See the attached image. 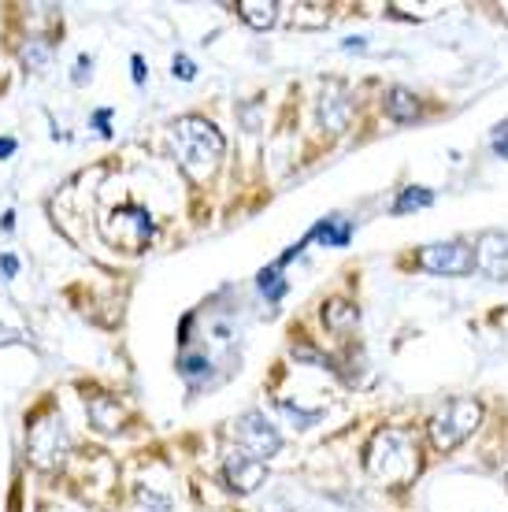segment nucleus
I'll list each match as a JSON object with an SVG mask.
<instances>
[{
  "mask_svg": "<svg viewBox=\"0 0 508 512\" xmlns=\"http://www.w3.org/2000/svg\"><path fill=\"white\" fill-rule=\"evenodd\" d=\"M479 423H483V405H479L475 397H453L445 409L434 412L427 431H431L434 449L449 453V449H457L460 442H468Z\"/></svg>",
  "mask_w": 508,
  "mask_h": 512,
  "instance_id": "nucleus-3",
  "label": "nucleus"
},
{
  "mask_svg": "<svg viewBox=\"0 0 508 512\" xmlns=\"http://www.w3.org/2000/svg\"><path fill=\"white\" fill-rule=\"evenodd\" d=\"M30 461L38 464V468H56V464L64 461L67 453V427L64 420L56 416V412H41L38 420L30 423Z\"/></svg>",
  "mask_w": 508,
  "mask_h": 512,
  "instance_id": "nucleus-4",
  "label": "nucleus"
},
{
  "mask_svg": "<svg viewBox=\"0 0 508 512\" xmlns=\"http://www.w3.org/2000/svg\"><path fill=\"white\" fill-rule=\"evenodd\" d=\"M349 223L345 219H323L316 231L308 234V238H319V242H327V245H345L349 242Z\"/></svg>",
  "mask_w": 508,
  "mask_h": 512,
  "instance_id": "nucleus-14",
  "label": "nucleus"
},
{
  "mask_svg": "<svg viewBox=\"0 0 508 512\" xmlns=\"http://www.w3.org/2000/svg\"><path fill=\"white\" fill-rule=\"evenodd\" d=\"M420 268L434 271V275H468L475 271V249L464 242H434L420 249Z\"/></svg>",
  "mask_w": 508,
  "mask_h": 512,
  "instance_id": "nucleus-6",
  "label": "nucleus"
},
{
  "mask_svg": "<svg viewBox=\"0 0 508 512\" xmlns=\"http://www.w3.org/2000/svg\"><path fill=\"white\" fill-rule=\"evenodd\" d=\"M279 12H282L279 0H242V4H238V15H242L249 26H256V30H267V26H275Z\"/></svg>",
  "mask_w": 508,
  "mask_h": 512,
  "instance_id": "nucleus-10",
  "label": "nucleus"
},
{
  "mask_svg": "<svg viewBox=\"0 0 508 512\" xmlns=\"http://www.w3.org/2000/svg\"><path fill=\"white\" fill-rule=\"evenodd\" d=\"M45 60H49V45H45L41 38H34L23 49V64L30 67V71H38V67H45Z\"/></svg>",
  "mask_w": 508,
  "mask_h": 512,
  "instance_id": "nucleus-17",
  "label": "nucleus"
},
{
  "mask_svg": "<svg viewBox=\"0 0 508 512\" xmlns=\"http://www.w3.org/2000/svg\"><path fill=\"white\" fill-rule=\"evenodd\" d=\"M323 320H327L331 331H345V327H353V323L360 320V312H356V305H349V301H331V305L323 308Z\"/></svg>",
  "mask_w": 508,
  "mask_h": 512,
  "instance_id": "nucleus-12",
  "label": "nucleus"
},
{
  "mask_svg": "<svg viewBox=\"0 0 508 512\" xmlns=\"http://www.w3.org/2000/svg\"><path fill=\"white\" fill-rule=\"evenodd\" d=\"M420 461H416V453L408 446V438L401 431H379V435L371 438L368 446V472L382 483H390V487H405L408 479L416 475Z\"/></svg>",
  "mask_w": 508,
  "mask_h": 512,
  "instance_id": "nucleus-2",
  "label": "nucleus"
},
{
  "mask_svg": "<svg viewBox=\"0 0 508 512\" xmlns=\"http://www.w3.org/2000/svg\"><path fill=\"white\" fill-rule=\"evenodd\" d=\"M431 201H434L431 190H423V186H408V190L394 201V212L397 216H405V212H412V208H427Z\"/></svg>",
  "mask_w": 508,
  "mask_h": 512,
  "instance_id": "nucleus-15",
  "label": "nucleus"
},
{
  "mask_svg": "<svg viewBox=\"0 0 508 512\" xmlns=\"http://www.w3.org/2000/svg\"><path fill=\"white\" fill-rule=\"evenodd\" d=\"M175 78H182V82L197 78V67H193V60H186V56H175Z\"/></svg>",
  "mask_w": 508,
  "mask_h": 512,
  "instance_id": "nucleus-19",
  "label": "nucleus"
},
{
  "mask_svg": "<svg viewBox=\"0 0 508 512\" xmlns=\"http://www.w3.org/2000/svg\"><path fill=\"white\" fill-rule=\"evenodd\" d=\"M260 290H264L271 301H279L282 294H286V282H279V271H260Z\"/></svg>",
  "mask_w": 508,
  "mask_h": 512,
  "instance_id": "nucleus-18",
  "label": "nucleus"
},
{
  "mask_svg": "<svg viewBox=\"0 0 508 512\" xmlns=\"http://www.w3.org/2000/svg\"><path fill=\"white\" fill-rule=\"evenodd\" d=\"M223 472H227V483L238 490V494H253V490L264 483L267 464L256 461V457H249V453H230Z\"/></svg>",
  "mask_w": 508,
  "mask_h": 512,
  "instance_id": "nucleus-7",
  "label": "nucleus"
},
{
  "mask_svg": "<svg viewBox=\"0 0 508 512\" xmlns=\"http://www.w3.org/2000/svg\"><path fill=\"white\" fill-rule=\"evenodd\" d=\"M171 145H175L178 167L190 175L193 182H208L219 171L223 149L227 141L216 130V123H208L204 116H182L171 127Z\"/></svg>",
  "mask_w": 508,
  "mask_h": 512,
  "instance_id": "nucleus-1",
  "label": "nucleus"
},
{
  "mask_svg": "<svg viewBox=\"0 0 508 512\" xmlns=\"http://www.w3.org/2000/svg\"><path fill=\"white\" fill-rule=\"evenodd\" d=\"M475 268L494 279H508V234H486L475 253Z\"/></svg>",
  "mask_w": 508,
  "mask_h": 512,
  "instance_id": "nucleus-8",
  "label": "nucleus"
},
{
  "mask_svg": "<svg viewBox=\"0 0 508 512\" xmlns=\"http://www.w3.org/2000/svg\"><path fill=\"white\" fill-rule=\"evenodd\" d=\"M319 119H323V127L327 130H342L345 119H349V104L342 97H323L319 104Z\"/></svg>",
  "mask_w": 508,
  "mask_h": 512,
  "instance_id": "nucleus-13",
  "label": "nucleus"
},
{
  "mask_svg": "<svg viewBox=\"0 0 508 512\" xmlns=\"http://www.w3.org/2000/svg\"><path fill=\"white\" fill-rule=\"evenodd\" d=\"M134 82H145V60L134 56Z\"/></svg>",
  "mask_w": 508,
  "mask_h": 512,
  "instance_id": "nucleus-23",
  "label": "nucleus"
},
{
  "mask_svg": "<svg viewBox=\"0 0 508 512\" xmlns=\"http://www.w3.org/2000/svg\"><path fill=\"white\" fill-rule=\"evenodd\" d=\"M386 116L397 119V123H412V119H420V97H416V93H408L405 86H394V90L386 93Z\"/></svg>",
  "mask_w": 508,
  "mask_h": 512,
  "instance_id": "nucleus-9",
  "label": "nucleus"
},
{
  "mask_svg": "<svg viewBox=\"0 0 508 512\" xmlns=\"http://www.w3.org/2000/svg\"><path fill=\"white\" fill-rule=\"evenodd\" d=\"M89 67H93V64H89L86 56H82V60H78V71H75V82H86V71H89Z\"/></svg>",
  "mask_w": 508,
  "mask_h": 512,
  "instance_id": "nucleus-22",
  "label": "nucleus"
},
{
  "mask_svg": "<svg viewBox=\"0 0 508 512\" xmlns=\"http://www.w3.org/2000/svg\"><path fill=\"white\" fill-rule=\"evenodd\" d=\"M108 119H112V112L101 108V112H97V127H101V134H108Z\"/></svg>",
  "mask_w": 508,
  "mask_h": 512,
  "instance_id": "nucleus-24",
  "label": "nucleus"
},
{
  "mask_svg": "<svg viewBox=\"0 0 508 512\" xmlns=\"http://www.w3.org/2000/svg\"><path fill=\"white\" fill-rule=\"evenodd\" d=\"M89 420L97 423L101 431H119L123 412H119V405H115L112 397H93V401H89Z\"/></svg>",
  "mask_w": 508,
  "mask_h": 512,
  "instance_id": "nucleus-11",
  "label": "nucleus"
},
{
  "mask_svg": "<svg viewBox=\"0 0 508 512\" xmlns=\"http://www.w3.org/2000/svg\"><path fill=\"white\" fill-rule=\"evenodd\" d=\"M390 12L401 15V19H434V15L442 12V4L438 0H431V4H390Z\"/></svg>",
  "mask_w": 508,
  "mask_h": 512,
  "instance_id": "nucleus-16",
  "label": "nucleus"
},
{
  "mask_svg": "<svg viewBox=\"0 0 508 512\" xmlns=\"http://www.w3.org/2000/svg\"><path fill=\"white\" fill-rule=\"evenodd\" d=\"M0 268H4V275H8V279H15V275H19V260H15L12 253H4V256H0Z\"/></svg>",
  "mask_w": 508,
  "mask_h": 512,
  "instance_id": "nucleus-21",
  "label": "nucleus"
},
{
  "mask_svg": "<svg viewBox=\"0 0 508 512\" xmlns=\"http://www.w3.org/2000/svg\"><path fill=\"white\" fill-rule=\"evenodd\" d=\"M208 364H204L201 357H182V375H190V379H197V375L204 372Z\"/></svg>",
  "mask_w": 508,
  "mask_h": 512,
  "instance_id": "nucleus-20",
  "label": "nucleus"
},
{
  "mask_svg": "<svg viewBox=\"0 0 508 512\" xmlns=\"http://www.w3.org/2000/svg\"><path fill=\"white\" fill-rule=\"evenodd\" d=\"M234 435H238L242 453H249V457H256V461H264V464H267V457H275L282 449L279 427L267 420L264 412H245L242 420L234 423Z\"/></svg>",
  "mask_w": 508,
  "mask_h": 512,
  "instance_id": "nucleus-5",
  "label": "nucleus"
},
{
  "mask_svg": "<svg viewBox=\"0 0 508 512\" xmlns=\"http://www.w3.org/2000/svg\"><path fill=\"white\" fill-rule=\"evenodd\" d=\"M0 227H4V231H12V227H15V212H4V219H0Z\"/></svg>",
  "mask_w": 508,
  "mask_h": 512,
  "instance_id": "nucleus-26",
  "label": "nucleus"
},
{
  "mask_svg": "<svg viewBox=\"0 0 508 512\" xmlns=\"http://www.w3.org/2000/svg\"><path fill=\"white\" fill-rule=\"evenodd\" d=\"M15 153V141L12 138H0V156H12Z\"/></svg>",
  "mask_w": 508,
  "mask_h": 512,
  "instance_id": "nucleus-25",
  "label": "nucleus"
}]
</instances>
